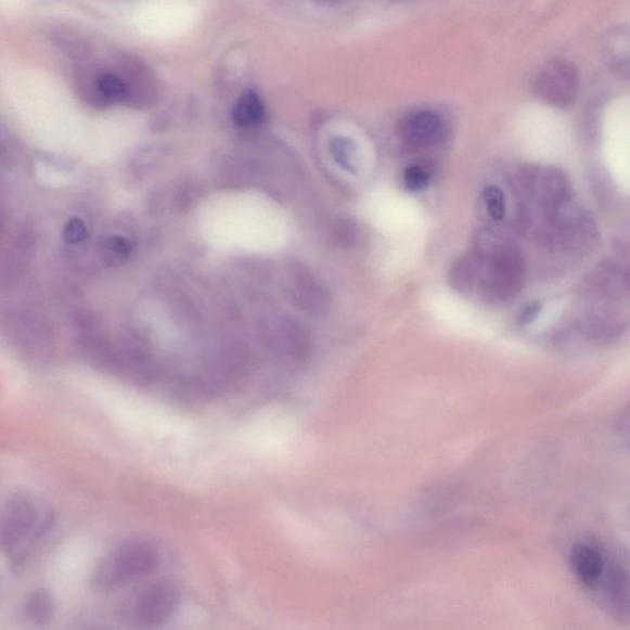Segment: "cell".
<instances>
[{"label": "cell", "mask_w": 630, "mask_h": 630, "mask_svg": "<svg viewBox=\"0 0 630 630\" xmlns=\"http://www.w3.org/2000/svg\"><path fill=\"white\" fill-rule=\"evenodd\" d=\"M481 296L505 303L523 288L525 260L517 246L494 233H484L471 258Z\"/></svg>", "instance_id": "6da1fadb"}, {"label": "cell", "mask_w": 630, "mask_h": 630, "mask_svg": "<svg viewBox=\"0 0 630 630\" xmlns=\"http://www.w3.org/2000/svg\"><path fill=\"white\" fill-rule=\"evenodd\" d=\"M51 513L38 497L21 492L0 511V552L21 562L27 558L48 533Z\"/></svg>", "instance_id": "7a4b0ae2"}, {"label": "cell", "mask_w": 630, "mask_h": 630, "mask_svg": "<svg viewBox=\"0 0 630 630\" xmlns=\"http://www.w3.org/2000/svg\"><path fill=\"white\" fill-rule=\"evenodd\" d=\"M159 565V554L145 542H130L116 548L98 565L94 574L97 589L115 591L149 577Z\"/></svg>", "instance_id": "3957f363"}, {"label": "cell", "mask_w": 630, "mask_h": 630, "mask_svg": "<svg viewBox=\"0 0 630 630\" xmlns=\"http://www.w3.org/2000/svg\"><path fill=\"white\" fill-rule=\"evenodd\" d=\"M581 80L574 63L564 60H552L538 72L533 93L542 103L565 108L571 106L580 93Z\"/></svg>", "instance_id": "277c9868"}, {"label": "cell", "mask_w": 630, "mask_h": 630, "mask_svg": "<svg viewBox=\"0 0 630 630\" xmlns=\"http://www.w3.org/2000/svg\"><path fill=\"white\" fill-rule=\"evenodd\" d=\"M180 605V592L171 583L159 582L145 589L133 602L131 614L134 622L143 627L166 623Z\"/></svg>", "instance_id": "5b68a950"}, {"label": "cell", "mask_w": 630, "mask_h": 630, "mask_svg": "<svg viewBox=\"0 0 630 630\" xmlns=\"http://www.w3.org/2000/svg\"><path fill=\"white\" fill-rule=\"evenodd\" d=\"M398 132L408 149L425 150L442 139L443 120L430 110H422L404 117Z\"/></svg>", "instance_id": "8992f818"}, {"label": "cell", "mask_w": 630, "mask_h": 630, "mask_svg": "<svg viewBox=\"0 0 630 630\" xmlns=\"http://www.w3.org/2000/svg\"><path fill=\"white\" fill-rule=\"evenodd\" d=\"M571 568L582 586L595 590L605 578V556L599 548L579 543L571 551Z\"/></svg>", "instance_id": "52a82bcc"}, {"label": "cell", "mask_w": 630, "mask_h": 630, "mask_svg": "<svg viewBox=\"0 0 630 630\" xmlns=\"http://www.w3.org/2000/svg\"><path fill=\"white\" fill-rule=\"evenodd\" d=\"M605 56L608 67L619 78H628L629 73V36L626 30L608 34L605 43Z\"/></svg>", "instance_id": "ba28073f"}, {"label": "cell", "mask_w": 630, "mask_h": 630, "mask_svg": "<svg viewBox=\"0 0 630 630\" xmlns=\"http://www.w3.org/2000/svg\"><path fill=\"white\" fill-rule=\"evenodd\" d=\"M265 116V108L260 98L248 91L243 94L233 108V120L236 125L250 129V127L258 126L262 123Z\"/></svg>", "instance_id": "9c48e42d"}, {"label": "cell", "mask_w": 630, "mask_h": 630, "mask_svg": "<svg viewBox=\"0 0 630 630\" xmlns=\"http://www.w3.org/2000/svg\"><path fill=\"white\" fill-rule=\"evenodd\" d=\"M54 614V602L49 592L39 590L26 601L25 615L36 625L49 623Z\"/></svg>", "instance_id": "30bf717a"}, {"label": "cell", "mask_w": 630, "mask_h": 630, "mask_svg": "<svg viewBox=\"0 0 630 630\" xmlns=\"http://www.w3.org/2000/svg\"><path fill=\"white\" fill-rule=\"evenodd\" d=\"M450 285L461 295L472 294L474 286H476V270L471 258L461 259L450 270Z\"/></svg>", "instance_id": "8fae6325"}, {"label": "cell", "mask_w": 630, "mask_h": 630, "mask_svg": "<svg viewBox=\"0 0 630 630\" xmlns=\"http://www.w3.org/2000/svg\"><path fill=\"white\" fill-rule=\"evenodd\" d=\"M100 253L108 265H117L129 259L132 253V244L121 235H108L100 244Z\"/></svg>", "instance_id": "7c38bea8"}, {"label": "cell", "mask_w": 630, "mask_h": 630, "mask_svg": "<svg viewBox=\"0 0 630 630\" xmlns=\"http://www.w3.org/2000/svg\"><path fill=\"white\" fill-rule=\"evenodd\" d=\"M331 151L335 162L343 169L353 172V175L358 171V150L351 140L336 137L331 143Z\"/></svg>", "instance_id": "4fadbf2b"}, {"label": "cell", "mask_w": 630, "mask_h": 630, "mask_svg": "<svg viewBox=\"0 0 630 630\" xmlns=\"http://www.w3.org/2000/svg\"><path fill=\"white\" fill-rule=\"evenodd\" d=\"M432 171L419 164L410 166L404 172L406 187L412 193H423L432 184Z\"/></svg>", "instance_id": "5bb4252c"}, {"label": "cell", "mask_w": 630, "mask_h": 630, "mask_svg": "<svg viewBox=\"0 0 630 630\" xmlns=\"http://www.w3.org/2000/svg\"><path fill=\"white\" fill-rule=\"evenodd\" d=\"M484 201H486L487 211L492 219L501 221L506 213L505 195L501 189L491 185L484 190Z\"/></svg>", "instance_id": "9a60e30c"}, {"label": "cell", "mask_w": 630, "mask_h": 630, "mask_svg": "<svg viewBox=\"0 0 630 630\" xmlns=\"http://www.w3.org/2000/svg\"><path fill=\"white\" fill-rule=\"evenodd\" d=\"M87 226L83 219L78 217L70 218L63 230V239L69 244H79L87 239Z\"/></svg>", "instance_id": "2e32d148"}, {"label": "cell", "mask_w": 630, "mask_h": 630, "mask_svg": "<svg viewBox=\"0 0 630 630\" xmlns=\"http://www.w3.org/2000/svg\"><path fill=\"white\" fill-rule=\"evenodd\" d=\"M541 306L538 304L529 305L524 309L522 317H519V323L523 325L529 324L535 321L538 313H540Z\"/></svg>", "instance_id": "e0dca14e"}]
</instances>
